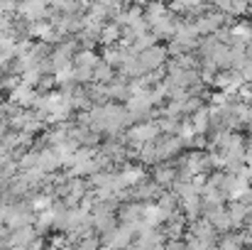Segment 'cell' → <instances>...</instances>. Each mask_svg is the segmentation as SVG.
I'll return each instance as SVG.
<instances>
[{
  "label": "cell",
  "instance_id": "6da1fadb",
  "mask_svg": "<svg viewBox=\"0 0 252 250\" xmlns=\"http://www.w3.org/2000/svg\"><path fill=\"white\" fill-rule=\"evenodd\" d=\"M167 62H169L167 47H162V44H155L152 49H145L142 54H137V64H140V69H142L145 76H147V74H155V71H159V69H164Z\"/></svg>",
  "mask_w": 252,
  "mask_h": 250
},
{
  "label": "cell",
  "instance_id": "7a4b0ae2",
  "mask_svg": "<svg viewBox=\"0 0 252 250\" xmlns=\"http://www.w3.org/2000/svg\"><path fill=\"white\" fill-rule=\"evenodd\" d=\"M135 238H137L135 228L120 223L108 236H100V243H103V248H108V250H130V246L135 243Z\"/></svg>",
  "mask_w": 252,
  "mask_h": 250
},
{
  "label": "cell",
  "instance_id": "3957f363",
  "mask_svg": "<svg viewBox=\"0 0 252 250\" xmlns=\"http://www.w3.org/2000/svg\"><path fill=\"white\" fill-rule=\"evenodd\" d=\"M155 145H157V157H159V162L176 160L179 155L186 152V147H184V143H181L179 135H159V138L155 140Z\"/></svg>",
  "mask_w": 252,
  "mask_h": 250
},
{
  "label": "cell",
  "instance_id": "277c9868",
  "mask_svg": "<svg viewBox=\"0 0 252 250\" xmlns=\"http://www.w3.org/2000/svg\"><path fill=\"white\" fill-rule=\"evenodd\" d=\"M118 221H120L123 226L135 228V233H137V228L145 223V204H135V201L123 204L120 211H118Z\"/></svg>",
  "mask_w": 252,
  "mask_h": 250
},
{
  "label": "cell",
  "instance_id": "5b68a950",
  "mask_svg": "<svg viewBox=\"0 0 252 250\" xmlns=\"http://www.w3.org/2000/svg\"><path fill=\"white\" fill-rule=\"evenodd\" d=\"M164 191H171L174 189V184L179 181V169L174 165V160H169V162H159L157 167H152V174H150Z\"/></svg>",
  "mask_w": 252,
  "mask_h": 250
},
{
  "label": "cell",
  "instance_id": "8992f818",
  "mask_svg": "<svg viewBox=\"0 0 252 250\" xmlns=\"http://www.w3.org/2000/svg\"><path fill=\"white\" fill-rule=\"evenodd\" d=\"M203 218L216 228L218 236H225L233 231V221L228 216V209L225 206H213V209H203Z\"/></svg>",
  "mask_w": 252,
  "mask_h": 250
},
{
  "label": "cell",
  "instance_id": "52a82bcc",
  "mask_svg": "<svg viewBox=\"0 0 252 250\" xmlns=\"http://www.w3.org/2000/svg\"><path fill=\"white\" fill-rule=\"evenodd\" d=\"M186 236H191V238H196V241H201L203 246H208V248H213V246H218V233H216V228L206 221V218H198L196 223H191L189 226V233Z\"/></svg>",
  "mask_w": 252,
  "mask_h": 250
},
{
  "label": "cell",
  "instance_id": "ba28073f",
  "mask_svg": "<svg viewBox=\"0 0 252 250\" xmlns=\"http://www.w3.org/2000/svg\"><path fill=\"white\" fill-rule=\"evenodd\" d=\"M225 209H228V216H230V221H233V231H243L245 221L252 216V206L248 201L238 199V201H228Z\"/></svg>",
  "mask_w": 252,
  "mask_h": 250
},
{
  "label": "cell",
  "instance_id": "9c48e42d",
  "mask_svg": "<svg viewBox=\"0 0 252 250\" xmlns=\"http://www.w3.org/2000/svg\"><path fill=\"white\" fill-rule=\"evenodd\" d=\"M162 231H164L167 241H184V236L189 233V221H186V216L179 211V214H174L171 218L164 221Z\"/></svg>",
  "mask_w": 252,
  "mask_h": 250
},
{
  "label": "cell",
  "instance_id": "30bf717a",
  "mask_svg": "<svg viewBox=\"0 0 252 250\" xmlns=\"http://www.w3.org/2000/svg\"><path fill=\"white\" fill-rule=\"evenodd\" d=\"M17 15L30 20V22H39V20H49V5L47 2H22L17 7Z\"/></svg>",
  "mask_w": 252,
  "mask_h": 250
},
{
  "label": "cell",
  "instance_id": "8fae6325",
  "mask_svg": "<svg viewBox=\"0 0 252 250\" xmlns=\"http://www.w3.org/2000/svg\"><path fill=\"white\" fill-rule=\"evenodd\" d=\"M34 98H37V88L25 86V83H20V86L7 96V101H10V103H15V106H20V108H25V110H30V108H32Z\"/></svg>",
  "mask_w": 252,
  "mask_h": 250
},
{
  "label": "cell",
  "instance_id": "7c38bea8",
  "mask_svg": "<svg viewBox=\"0 0 252 250\" xmlns=\"http://www.w3.org/2000/svg\"><path fill=\"white\" fill-rule=\"evenodd\" d=\"M189 123H191V128H193L196 135H208V133H211V106L206 103L201 110H196V113L189 118Z\"/></svg>",
  "mask_w": 252,
  "mask_h": 250
},
{
  "label": "cell",
  "instance_id": "4fadbf2b",
  "mask_svg": "<svg viewBox=\"0 0 252 250\" xmlns=\"http://www.w3.org/2000/svg\"><path fill=\"white\" fill-rule=\"evenodd\" d=\"M245 248H248V241H245L243 231H230V233L218 238V250H245Z\"/></svg>",
  "mask_w": 252,
  "mask_h": 250
},
{
  "label": "cell",
  "instance_id": "5bb4252c",
  "mask_svg": "<svg viewBox=\"0 0 252 250\" xmlns=\"http://www.w3.org/2000/svg\"><path fill=\"white\" fill-rule=\"evenodd\" d=\"M213 10H218V12L225 15V17L238 20V17L248 15V2H228V0H218V2H213Z\"/></svg>",
  "mask_w": 252,
  "mask_h": 250
},
{
  "label": "cell",
  "instance_id": "9a60e30c",
  "mask_svg": "<svg viewBox=\"0 0 252 250\" xmlns=\"http://www.w3.org/2000/svg\"><path fill=\"white\" fill-rule=\"evenodd\" d=\"M157 209L162 211L164 218H171L174 214L181 211V201H179V196H176L174 191H164V194L159 196V201H157Z\"/></svg>",
  "mask_w": 252,
  "mask_h": 250
},
{
  "label": "cell",
  "instance_id": "2e32d148",
  "mask_svg": "<svg viewBox=\"0 0 252 250\" xmlns=\"http://www.w3.org/2000/svg\"><path fill=\"white\" fill-rule=\"evenodd\" d=\"M37 236H39V233H37V228H34V226L17 228V231H12V236H10V246H12V248H27Z\"/></svg>",
  "mask_w": 252,
  "mask_h": 250
},
{
  "label": "cell",
  "instance_id": "e0dca14e",
  "mask_svg": "<svg viewBox=\"0 0 252 250\" xmlns=\"http://www.w3.org/2000/svg\"><path fill=\"white\" fill-rule=\"evenodd\" d=\"M118 79V71L113 69V67H108L103 59H100V64L95 67V71H93V83H100V86H108V83H113Z\"/></svg>",
  "mask_w": 252,
  "mask_h": 250
},
{
  "label": "cell",
  "instance_id": "ac0fdd59",
  "mask_svg": "<svg viewBox=\"0 0 252 250\" xmlns=\"http://www.w3.org/2000/svg\"><path fill=\"white\" fill-rule=\"evenodd\" d=\"M103 57H98L95 52H79L74 59V67H84V69H95L100 64Z\"/></svg>",
  "mask_w": 252,
  "mask_h": 250
},
{
  "label": "cell",
  "instance_id": "d6986e66",
  "mask_svg": "<svg viewBox=\"0 0 252 250\" xmlns=\"http://www.w3.org/2000/svg\"><path fill=\"white\" fill-rule=\"evenodd\" d=\"M74 250H103V243H100L98 236H91V238L81 241L79 246H74Z\"/></svg>",
  "mask_w": 252,
  "mask_h": 250
},
{
  "label": "cell",
  "instance_id": "ffe728a7",
  "mask_svg": "<svg viewBox=\"0 0 252 250\" xmlns=\"http://www.w3.org/2000/svg\"><path fill=\"white\" fill-rule=\"evenodd\" d=\"M167 250H186V241H167Z\"/></svg>",
  "mask_w": 252,
  "mask_h": 250
},
{
  "label": "cell",
  "instance_id": "44dd1931",
  "mask_svg": "<svg viewBox=\"0 0 252 250\" xmlns=\"http://www.w3.org/2000/svg\"><path fill=\"white\" fill-rule=\"evenodd\" d=\"M5 160H10V150L2 145V140H0V162H5Z\"/></svg>",
  "mask_w": 252,
  "mask_h": 250
},
{
  "label": "cell",
  "instance_id": "7402d4cb",
  "mask_svg": "<svg viewBox=\"0 0 252 250\" xmlns=\"http://www.w3.org/2000/svg\"><path fill=\"white\" fill-rule=\"evenodd\" d=\"M245 49H248V59H250V62H252V39H250V42H248V44H245Z\"/></svg>",
  "mask_w": 252,
  "mask_h": 250
},
{
  "label": "cell",
  "instance_id": "603a6c76",
  "mask_svg": "<svg viewBox=\"0 0 252 250\" xmlns=\"http://www.w3.org/2000/svg\"><path fill=\"white\" fill-rule=\"evenodd\" d=\"M250 250H252V248H250Z\"/></svg>",
  "mask_w": 252,
  "mask_h": 250
}]
</instances>
